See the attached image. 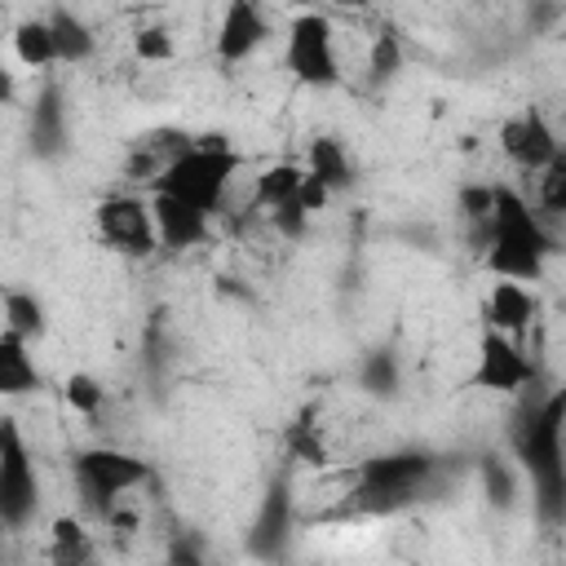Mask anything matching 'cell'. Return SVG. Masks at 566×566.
Masks as SVG:
<instances>
[{
	"instance_id": "cell-1",
	"label": "cell",
	"mask_w": 566,
	"mask_h": 566,
	"mask_svg": "<svg viewBox=\"0 0 566 566\" xmlns=\"http://www.w3.org/2000/svg\"><path fill=\"white\" fill-rule=\"evenodd\" d=\"M513 455L535 482V504L548 526L566 517V389H553L544 402L517 416L513 433Z\"/></svg>"
},
{
	"instance_id": "cell-2",
	"label": "cell",
	"mask_w": 566,
	"mask_h": 566,
	"mask_svg": "<svg viewBox=\"0 0 566 566\" xmlns=\"http://www.w3.org/2000/svg\"><path fill=\"white\" fill-rule=\"evenodd\" d=\"M548 256H553V234L544 230V221L526 208L517 190L495 186V208L486 226V270L500 279L535 283Z\"/></svg>"
},
{
	"instance_id": "cell-3",
	"label": "cell",
	"mask_w": 566,
	"mask_h": 566,
	"mask_svg": "<svg viewBox=\"0 0 566 566\" xmlns=\"http://www.w3.org/2000/svg\"><path fill=\"white\" fill-rule=\"evenodd\" d=\"M239 168H243L239 150H230V142L221 133H208L195 146L168 155V164L150 177V190L155 195H177V199H186V203H195L212 217Z\"/></svg>"
},
{
	"instance_id": "cell-4",
	"label": "cell",
	"mask_w": 566,
	"mask_h": 566,
	"mask_svg": "<svg viewBox=\"0 0 566 566\" xmlns=\"http://www.w3.org/2000/svg\"><path fill=\"white\" fill-rule=\"evenodd\" d=\"M433 478L429 451H389L358 469L354 478V509L363 513H389L416 500V491Z\"/></svg>"
},
{
	"instance_id": "cell-5",
	"label": "cell",
	"mask_w": 566,
	"mask_h": 566,
	"mask_svg": "<svg viewBox=\"0 0 566 566\" xmlns=\"http://www.w3.org/2000/svg\"><path fill=\"white\" fill-rule=\"evenodd\" d=\"M287 71L310 84V88H332L340 84V57H336V40L323 13H296L287 22V49H283Z\"/></svg>"
},
{
	"instance_id": "cell-6",
	"label": "cell",
	"mask_w": 566,
	"mask_h": 566,
	"mask_svg": "<svg viewBox=\"0 0 566 566\" xmlns=\"http://www.w3.org/2000/svg\"><path fill=\"white\" fill-rule=\"evenodd\" d=\"M75 478H80L84 500L106 517L128 486H142L150 478V464L128 451H115V447H88L75 455Z\"/></svg>"
},
{
	"instance_id": "cell-7",
	"label": "cell",
	"mask_w": 566,
	"mask_h": 566,
	"mask_svg": "<svg viewBox=\"0 0 566 566\" xmlns=\"http://www.w3.org/2000/svg\"><path fill=\"white\" fill-rule=\"evenodd\" d=\"M40 486H35V469L27 460L22 433L13 420H0V517L9 531L27 526V517L35 513Z\"/></svg>"
},
{
	"instance_id": "cell-8",
	"label": "cell",
	"mask_w": 566,
	"mask_h": 566,
	"mask_svg": "<svg viewBox=\"0 0 566 566\" xmlns=\"http://www.w3.org/2000/svg\"><path fill=\"white\" fill-rule=\"evenodd\" d=\"M97 230L124 256H150L159 248L155 203H146L137 195H111V199H102L97 203Z\"/></svg>"
},
{
	"instance_id": "cell-9",
	"label": "cell",
	"mask_w": 566,
	"mask_h": 566,
	"mask_svg": "<svg viewBox=\"0 0 566 566\" xmlns=\"http://www.w3.org/2000/svg\"><path fill=\"white\" fill-rule=\"evenodd\" d=\"M531 380H535V367L522 354V345L509 332L486 327L482 340H478V367H473V376L464 385L469 389H486V394H517Z\"/></svg>"
},
{
	"instance_id": "cell-10",
	"label": "cell",
	"mask_w": 566,
	"mask_h": 566,
	"mask_svg": "<svg viewBox=\"0 0 566 566\" xmlns=\"http://www.w3.org/2000/svg\"><path fill=\"white\" fill-rule=\"evenodd\" d=\"M500 150H504L517 168L544 172V168L557 159L562 142H557V133L548 128V119H544L535 106H526L522 115H513V119L500 128Z\"/></svg>"
},
{
	"instance_id": "cell-11",
	"label": "cell",
	"mask_w": 566,
	"mask_h": 566,
	"mask_svg": "<svg viewBox=\"0 0 566 566\" xmlns=\"http://www.w3.org/2000/svg\"><path fill=\"white\" fill-rule=\"evenodd\" d=\"M270 35V22L261 18L256 0H230L226 13H221V27H217V57L226 66L243 62L248 53H256Z\"/></svg>"
},
{
	"instance_id": "cell-12",
	"label": "cell",
	"mask_w": 566,
	"mask_h": 566,
	"mask_svg": "<svg viewBox=\"0 0 566 566\" xmlns=\"http://www.w3.org/2000/svg\"><path fill=\"white\" fill-rule=\"evenodd\" d=\"M155 226H159V243L172 252H186L195 243L208 239V212L177 199V195H155Z\"/></svg>"
},
{
	"instance_id": "cell-13",
	"label": "cell",
	"mask_w": 566,
	"mask_h": 566,
	"mask_svg": "<svg viewBox=\"0 0 566 566\" xmlns=\"http://www.w3.org/2000/svg\"><path fill=\"white\" fill-rule=\"evenodd\" d=\"M482 318H486V327H495V332L522 336V332L531 327V318H535V296H531L517 279H500V283L486 292V301H482Z\"/></svg>"
},
{
	"instance_id": "cell-14",
	"label": "cell",
	"mask_w": 566,
	"mask_h": 566,
	"mask_svg": "<svg viewBox=\"0 0 566 566\" xmlns=\"http://www.w3.org/2000/svg\"><path fill=\"white\" fill-rule=\"evenodd\" d=\"M35 380L40 376H35L31 354H27V336L4 327V336H0V394H31Z\"/></svg>"
},
{
	"instance_id": "cell-15",
	"label": "cell",
	"mask_w": 566,
	"mask_h": 566,
	"mask_svg": "<svg viewBox=\"0 0 566 566\" xmlns=\"http://www.w3.org/2000/svg\"><path fill=\"white\" fill-rule=\"evenodd\" d=\"M66 142V124H62V93L57 88H44L35 97V111H31V146L35 155H57Z\"/></svg>"
},
{
	"instance_id": "cell-16",
	"label": "cell",
	"mask_w": 566,
	"mask_h": 566,
	"mask_svg": "<svg viewBox=\"0 0 566 566\" xmlns=\"http://www.w3.org/2000/svg\"><path fill=\"white\" fill-rule=\"evenodd\" d=\"M287 517H292L287 513V482H274L270 495H265V504H261V517L252 526V553L270 557L283 544V535H287Z\"/></svg>"
},
{
	"instance_id": "cell-17",
	"label": "cell",
	"mask_w": 566,
	"mask_h": 566,
	"mask_svg": "<svg viewBox=\"0 0 566 566\" xmlns=\"http://www.w3.org/2000/svg\"><path fill=\"white\" fill-rule=\"evenodd\" d=\"M13 53H18V62L31 66V71L57 62V40H53L49 18H27V22H18V31H13Z\"/></svg>"
},
{
	"instance_id": "cell-18",
	"label": "cell",
	"mask_w": 566,
	"mask_h": 566,
	"mask_svg": "<svg viewBox=\"0 0 566 566\" xmlns=\"http://www.w3.org/2000/svg\"><path fill=\"white\" fill-rule=\"evenodd\" d=\"M318 407L314 402H305L301 411H296V420L287 424V433H283V447H287V455L292 460H301V464H323L327 460V447H323V433H318Z\"/></svg>"
},
{
	"instance_id": "cell-19",
	"label": "cell",
	"mask_w": 566,
	"mask_h": 566,
	"mask_svg": "<svg viewBox=\"0 0 566 566\" xmlns=\"http://www.w3.org/2000/svg\"><path fill=\"white\" fill-rule=\"evenodd\" d=\"M310 172H314L318 181H327L332 190L354 186L349 155H345V146H340L336 137H314V142H310Z\"/></svg>"
},
{
	"instance_id": "cell-20",
	"label": "cell",
	"mask_w": 566,
	"mask_h": 566,
	"mask_svg": "<svg viewBox=\"0 0 566 566\" xmlns=\"http://www.w3.org/2000/svg\"><path fill=\"white\" fill-rule=\"evenodd\" d=\"M301 181H305V168L292 164V159H279V164H270V168L256 177V203H261V208H279V203H287V199H296V195H301Z\"/></svg>"
},
{
	"instance_id": "cell-21",
	"label": "cell",
	"mask_w": 566,
	"mask_h": 566,
	"mask_svg": "<svg viewBox=\"0 0 566 566\" xmlns=\"http://www.w3.org/2000/svg\"><path fill=\"white\" fill-rule=\"evenodd\" d=\"M49 27H53V40H57V62H84L93 53V31L71 9H53Z\"/></svg>"
},
{
	"instance_id": "cell-22",
	"label": "cell",
	"mask_w": 566,
	"mask_h": 566,
	"mask_svg": "<svg viewBox=\"0 0 566 566\" xmlns=\"http://www.w3.org/2000/svg\"><path fill=\"white\" fill-rule=\"evenodd\" d=\"M4 327H13L27 340H40L44 336V305L35 301V292H22V287H9L4 292Z\"/></svg>"
},
{
	"instance_id": "cell-23",
	"label": "cell",
	"mask_w": 566,
	"mask_h": 566,
	"mask_svg": "<svg viewBox=\"0 0 566 566\" xmlns=\"http://www.w3.org/2000/svg\"><path fill=\"white\" fill-rule=\"evenodd\" d=\"M49 557L53 562H88L93 557V544H88V535L80 531L75 517H57L53 522V548H49Z\"/></svg>"
},
{
	"instance_id": "cell-24",
	"label": "cell",
	"mask_w": 566,
	"mask_h": 566,
	"mask_svg": "<svg viewBox=\"0 0 566 566\" xmlns=\"http://www.w3.org/2000/svg\"><path fill=\"white\" fill-rule=\"evenodd\" d=\"M398 66H402V49H398V35L385 27V31L376 35V44H371V62H367V71H371V84H385V80H394V75H398Z\"/></svg>"
},
{
	"instance_id": "cell-25",
	"label": "cell",
	"mask_w": 566,
	"mask_h": 566,
	"mask_svg": "<svg viewBox=\"0 0 566 566\" xmlns=\"http://www.w3.org/2000/svg\"><path fill=\"white\" fill-rule=\"evenodd\" d=\"M62 398H66L80 416H97V407H102L106 389H102L88 371H71V376H66V385H62Z\"/></svg>"
},
{
	"instance_id": "cell-26",
	"label": "cell",
	"mask_w": 566,
	"mask_h": 566,
	"mask_svg": "<svg viewBox=\"0 0 566 566\" xmlns=\"http://www.w3.org/2000/svg\"><path fill=\"white\" fill-rule=\"evenodd\" d=\"M363 389L367 394H394L398 389V367H394V358L380 349V354H367V363H363Z\"/></svg>"
},
{
	"instance_id": "cell-27",
	"label": "cell",
	"mask_w": 566,
	"mask_h": 566,
	"mask_svg": "<svg viewBox=\"0 0 566 566\" xmlns=\"http://www.w3.org/2000/svg\"><path fill=\"white\" fill-rule=\"evenodd\" d=\"M133 53H137L142 62H168V57L177 53V44H172V35H168L164 27H142V31L133 35Z\"/></svg>"
},
{
	"instance_id": "cell-28",
	"label": "cell",
	"mask_w": 566,
	"mask_h": 566,
	"mask_svg": "<svg viewBox=\"0 0 566 566\" xmlns=\"http://www.w3.org/2000/svg\"><path fill=\"white\" fill-rule=\"evenodd\" d=\"M539 203H544L548 212H566V150H557V159L544 168Z\"/></svg>"
},
{
	"instance_id": "cell-29",
	"label": "cell",
	"mask_w": 566,
	"mask_h": 566,
	"mask_svg": "<svg viewBox=\"0 0 566 566\" xmlns=\"http://www.w3.org/2000/svg\"><path fill=\"white\" fill-rule=\"evenodd\" d=\"M270 221H274V230H283L287 239H296V234L305 230V221H310V212L301 208V199H287V203H279V208H270Z\"/></svg>"
},
{
	"instance_id": "cell-30",
	"label": "cell",
	"mask_w": 566,
	"mask_h": 566,
	"mask_svg": "<svg viewBox=\"0 0 566 566\" xmlns=\"http://www.w3.org/2000/svg\"><path fill=\"white\" fill-rule=\"evenodd\" d=\"M296 199H301V208L314 217V212H323V208H327V199H332V186H327V181H318V177L305 168V181H301V195H296Z\"/></svg>"
},
{
	"instance_id": "cell-31",
	"label": "cell",
	"mask_w": 566,
	"mask_h": 566,
	"mask_svg": "<svg viewBox=\"0 0 566 566\" xmlns=\"http://www.w3.org/2000/svg\"><path fill=\"white\" fill-rule=\"evenodd\" d=\"M332 4H340V9H367V4H376V0H332Z\"/></svg>"
}]
</instances>
